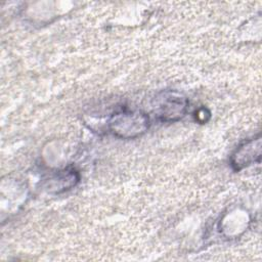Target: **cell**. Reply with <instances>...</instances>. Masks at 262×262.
I'll return each mask as SVG.
<instances>
[{
  "label": "cell",
  "mask_w": 262,
  "mask_h": 262,
  "mask_svg": "<svg viewBox=\"0 0 262 262\" xmlns=\"http://www.w3.org/2000/svg\"><path fill=\"white\" fill-rule=\"evenodd\" d=\"M261 136L257 135L241 143L230 158V165L234 171H241L261 159Z\"/></svg>",
  "instance_id": "obj_3"
},
{
  "label": "cell",
  "mask_w": 262,
  "mask_h": 262,
  "mask_svg": "<svg viewBox=\"0 0 262 262\" xmlns=\"http://www.w3.org/2000/svg\"><path fill=\"white\" fill-rule=\"evenodd\" d=\"M211 117V113L208 108L206 107H200L198 111H195L194 113V118H195V121H198L199 123L201 124H205L206 122L209 121Z\"/></svg>",
  "instance_id": "obj_5"
},
{
  "label": "cell",
  "mask_w": 262,
  "mask_h": 262,
  "mask_svg": "<svg viewBox=\"0 0 262 262\" xmlns=\"http://www.w3.org/2000/svg\"><path fill=\"white\" fill-rule=\"evenodd\" d=\"M147 114L139 110L122 108L110 116L106 122L108 131L121 139H135L143 135L149 128Z\"/></svg>",
  "instance_id": "obj_1"
},
{
  "label": "cell",
  "mask_w": 262,
  "mask_h": 262,
  "mask_svg": "<svg viewBox=\"0 0 262 262\" xmlns=\"http://www.w3.org/2000/svg\"><path fill=\"white\" fill-rule=\"evenodd\" d=\"M80 180L79 172L74 168H66L52 173L45 181V188L51 193H61L73 187Z\"/></svg>",
  "instance_id": "obj_4"
},
{
  "label": "cell",
  "mask_w": 262,
  "mask_h": 262,
  "mask_svg": "<svg viewBox=\"0 0 262 262\" xmlns=\"http://www.w3.org/2000/svg\"><path fill=\"white\" fill-rule=\"evenodd\" d=\"M188 98L176 90H164L158 93L152 101L156 118L164 123L181 120L188 110Z\"/></svg>",
  "instance_id": "obj_2"
}]
</instances>
